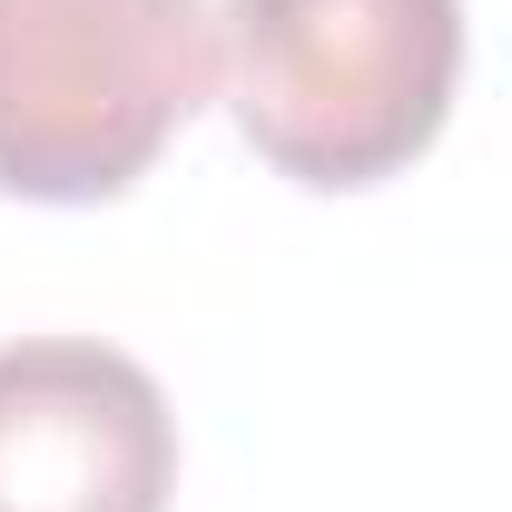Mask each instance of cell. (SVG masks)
I'll list each match as a JSON object with an SVG mask.
<instances>
[{"label": "cell", "instance_id": "7a4b0ae2", "mask_svg": "<svg viewBox=\"0 0 512 512\" xmlns=\"http://www.w3.org/2000/svg\"><path fill=\"white\" fill-rule=\"evenodd\" d=\"M197 0H0V197L99 207L207 109Z\"/></svg>", "mask_w": 512, "mask_h": 512}, {"label": "cell", "instance_id": "6da1fadb", "mask_svg": "<svg viewBox=\"0 0 512 512\" xmlns=\"http://www.w3.org/2000/svg\"><path fill=\"white\" fill-rule=\"evenodd\" d=\"M227 109L296 188H375L434 148L463 79V0H227Z\"/></svg>", "mask_w": 512, "mask_h": 512}, {"label": "cell", "instance_id": "3957f363", "mask_svg": "<svg viewBox=\"0 0 512 512\" xmlns=\"http://www.w3.org/2000/svg\"><path fill=\"white\" fill-rule=\"evenodd\" d=\"M178 414L99 335L0 345V512H168Z\"/></svg>", "mask_w": 512, "mask_h": 512}]
</instances>
